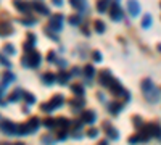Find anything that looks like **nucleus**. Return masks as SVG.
<instances>
[{
    "instance_id": "f257e3e1",
    "label": "nucleus",
    "mask_w": 161,
    "mask_h": 145,
    "mask_svg": "<svg viewBox=\"0 0 161 145\" xmlns=\"http://www.w3.org/2000/svg\"><path fill=\"white\" fill-rule=\"evenodd\" d=\"M140 89H142V92H143L145 100L148 102V103L155 105V103H158V102L161 100V92H159V89L153 84V81H152L150 77L143 79V81L140 82Z\"/></svg>"
},
{
    "instance_id": "f03ea898",
    "label": "nucleus",
    "mask_w": 161,
    "mask_h": 145,
    "mask_svg": "<svg viewBox=\"0 0 161 145\" xmlns=\"http://www.w3.org/2000/svg\"><path fill=\"white\" fill-rule=\"evenodd\" d=\"M40 61H42V58H40V53L37 50H28L24 53V57L21 58V64L24 68H39L40 66Z\"/></svg>"
},
{
    "instance_id": "7ed1b4c3",
    "label": "nucleus",
    "mask_w": 161,
    "mask_h": 145,
    "mask_svg": "<svg viewBox=\"0 0 161 145\" xmlns=\"http://www.w3.org/2000/svg\"><path fill=\"white\" fill-rule=\"evenodd\" d=\"M140 131L143 134H147L150 139L155 137V139H161V126L156 124V123H147L140 127Z\"/></svg>"
},
{
    "instance_id": "20e7f679",
    "label": "nucleus",
    "mask_w": 161,
    "mask_h": 145,
    "mask_svg": "<svg viewBox=\"0 0 161 145\" xmlns=\"http://www.w3.org/2000/svg\"><path fill=\"white\" fill-rule=\"evenodd\" d=\"M64 26V16L61 13H55V15H52L50 21H48V28L55 32H60Z\"/></svg>"
},
{
    "instance_id": "39448f33",
    "label": "nucleus",
    "mask_w": 161,
    "mask_h": 145,
    "mask_svg": "<svg viewBox=\"0 0 161 145\" xmlns=\"http://www.w3.org/2000/svg\"><path fill=\"white\" fill-rule=\"evenodd\" d=\"M16 127H18V124L11 123L8 120H2V121H0V131H2L5 136H16Z\"/></svg>"
},
{
    "instance_id": "423d86ee",
    "label": "nucleus",
    "mask_w": 161,
    "mask_h": 145,
    "mask_svg": "<svg viewBox=\"0 0 161 145\" xmlns=\"http://www.w3.org/2000/svg\"><path fill=\"white\" fill-rule=\"evenodd\" d=\"M98 82H100V86H103V87H110L111 84H113V81H114V77H113V74H111V71L110 70H103L100 74H98Z\"/></svg>"
},
{
    "instance_id": "0eeeda50",
    "label": "nucleus",
    "mask_w": 161,
    "mask_h": 145,
    "mask_svg": "<svg viewBox=\"0 0 161 145\" xmlns=\"http://www.w3.org/2000/svg\"><path fill=\"white\" fill-rule=\"evenodd\" d=\"M13 5H15V8L21 13H24L26 16L31 15V10H32V5L28 3L26 0H13Z\"/></svg>"
},
{
    "instance_id": "6e6552de",
    "label": "nucleus",
    "mask_w": 161,
    "mask_h": 145,
    "mask_svg": "<svg viewBox=\"0 0 161 145\" xmlns=\"http://www.w3.org/2000/svg\"><path fill=\"white\" fill-rule=\"evenodd\" d=\"M110 18L113 21H121L124 18V13H123V10H121L119 3H111V7H110Z\"/></svg>"
},
{
    "instance_id": "1a4fd4ad",
    "label": "nucleus",
    "mask_w": 161,
    "mask_h": 145,
    "mask_svg": "<svg viewBox=\"0 0 161 145\" xmlns=\"http://www.w3.org/2000/svg\"><path fill=\"white\" fill-rule=\"evenodd\" d=\"M31 5H32V10L37 11L39 15H44V16H48V15H50V10H48V7H47L44 2H39V0H32Z\"/></svg>"
},
{
    "instance_id": "9d476101",
    "label": "nucleus",
    "mask_w": 161,
    "mask_h": 145,
    "mask_svg": "<svg viewBox=\"0 0 161 145\" xmlns=\"http://www.w3.org/2000/svg\"><path fill=\"white\" fill-rule=\"evenodd\" d=\"M123 108H124L123 102H110V103H106V110H108V113L113 114V116L119 114L121 111H123Z\"/></svg>"
},
{
    "instance_id": "9b49d317",
    "label": "nucleus",
    "mask_w": 161,
    "mask_h": 145,
    "mask_svg": "<svg viewBox=\"0 0 161 145\" xmlns=\"http://www.w3.org/2000/svg\"><path fill=\"white\" fill-rule=\"evenodd\" d=\"M80 120H82V123H86V124H93L97 121V113L93 110H86V111L80 113Z\"/></svg>"
},
{
    "instance_id": "f8f14e48",
    "label": "nucleus",
    "mask_w": 161,
    "mask_h": 145,
    "mask_svg": "<svg viewBox=\"0 0 161 145\" xmlns=\"http://www.w3.org/2000/svg\"><path fill=\"white\" fill-rule=\"evenodd\" d=\"M103 131L106 132V136H108L110 140H118V139H119V132H118V131H116L108 121L103 123Z\"/></svg>"
},
{
    "instance_id": "ddd939ff",
    "label": "nucleus",
    "mask_w": 161,
    "mask_h": 145,
    "mask_svg": "<svg viewBox=\"0 0 161 145\" xmlns=\"http://www.w3.org/2000/svg\"><path fill=\"white\" fill-rule=\"evenodd\" d=\"M127 11L132 18L140 15V5H139L137 0H127Z\"/></svg>"
},
{
    "instance_id": "4468645a",
    "label": "nucleus",
    "mask_w": 161,
    "mask_h": 145,
    "mask_svg": "<svg viewBox=\"0 0 161 145\" xmlns=\"http://www.w3.org/2000/svg\"><path fill=\"white\" fill-rule=\"evenodd\" d=\"M36 42H37V36H36L34 32H28V36H26V42L23 44L24 52L32 50V48H34V45H36Z\"/></svg>"
},
{
    "instance_id": "2eb2a0df",
    "label": "nucleus",
    "mask_w": 161,
    "mask_h": 145,
    "mask_svg": "<svg viewBox=\"0 0 161 145\" xmlns=\"http://www.w3.org/2000/svg\"><path fill=\"white\" fill-rule=\"evenodd\" d=\"M13 32H15V29L8 21H0V37H8Z\"/></svg>"
},
{
    "instance_id": "dca6fc26",
    "label": "nucleus",
    "mask_w": 161,
    "mask_h": 145,
    "mask_svg": "<svg viewBox=\"0 0 161 145\" xmlns=\"http://www.w3.org/2000/svg\"><path fill=\"white\" fill-rule=\"evenodd\" d=\"M111 0H97V11L98 13H105V11H108L110 7H111Z\"/></svg>"
},
{
    "instance_id": "f3484780",
    "label": "nucleus",
    "mask_w": 161,
    "mask_h": 145,
    "mask_svg": "<svg viewBox=\"0 0 161 145\" xmlns=\"http://www.w3.org/2000/svg\"><path fill=\"white\" fill-rule=\"evenodd\" d=\"M50 105H52V108H53V110L61 108L63 105H64V98H63V95H53L52 100H50Z\"/></svg>"
},
{
    "instance_id": "a211bd4d",
    "label": "nucleus",
    "mask_w": 161,
    "mask_h": 145,
    "mask_svg": "<svg viewBox=\"0 0 161 145\" xmlns=\"http://www.w3.org/2000/svg\"><path fill=\"white\" fill-rule=\"evenodd\" d=\"M42 82L45 86H52V84H55L57 82V74H53V73H44L42 74Z\"/></svg>"
},
{
    "instance_id": "6ab92c4d",
    "label": "nucleus",
    "mask_w": 161,
    "mask_h": 145,
    "mask_svg": "<svg viewBox=\"0 0 161 145\" xmlns=\"http://www.w3.org/2000/svg\"><path fill=\"white\" fill-rule=\"evenodd\" d=\"M69 79H71V74H68V73H64L63 70L57 74V82L60 84V86H66L69 82Z\"/></svg>"
},
{
    "instance_id": "aec40b11",
    "label": "nucleus",
    "mask_w": 161,
    "mask_h": 145,
    "mask_svg": "<svg viewBox=\"0 0 161 145\" xmlns=\"http://www.w3.org/2000/svg\"><path fill=\"white\" fill-rule=\"evenodd\" d=\"M15 79H16V76L13 74L11 71H5V73L2 74V86L7 87L8 84H11L13 81H15Z\"/></svg>"
},
{
    "instance_id": "412c9836",
    "label": "nucleus",
    "mask_w": 161,
    "mask_h": 145,
    "mask_svg": "<svg viewBox=\"0 0 161 145\" xmlns=\"http://www.w3.org/2000/svg\"><path fill=\"white\" fill-rule=\"evenodd\" d=\"M28 126H29L31 134H34L36 131H39V127H40V120H39V118H36V116H32L31 120H29V123H28Z\"/></svg>"
},
{
    "instance_id": "4be33fe9",
    "label": "nucleus",
    "mask_w": 161,
    "mask_h": 145,
    "mask_svg": "<svg viewBox=\"0 0 161 145\" xmlns=\"http://www.w3.org/2000/svg\"><path fill=\"white\" fill-rule=\"evenodd\" d=\"M24 95V90H21V89H16V90H13L11 94H10V97H8V102L10 103H15V102H18L21 97Z\"/></svg>"
},
{
    "instance_id": "5701e85b",
    "label": "nucleus",
    "mask_w": 161,
    "mask_h": 145,
    "mask_svg": "<svg viewBox=\"0 0 161 145\" xmlns=\"http://www.w3.org/2000/svg\"><path fill=\"white\" fill-rule=\"evenodd\" d=\"M69 3H71V7L76 8L77 11H82L84 8H87L86 0H69Z\"/></svg>"
},
{
    "instance_id": "b1692460",
    "label": "nucleus",
    "mask_w": 161,
    "mask_h": 145,
    "mask_svg": "<svg viewBox=\"0 0 161 145\" xmlns=\"http://www.w3.org/2000/svg\"><path fill=\"white\" fill-rule=\"evenodd\" d=\"M69 124H71V121L66 120L64 116H58V118H57V127H58V129H68Z\"/></svg>"
},
{
    "instance_id": "393cba45",
    "label": "nucleus",
    "mask_w": 161,
    "mask_h": 145,
    "mask_svg": "<svg viewBox=\"0 0 161 145\" xmlns=\"http://www.w3.org/2000/svg\"><path fill=\"white\" fill-rule=\"evenodd\" d=\"M71 92L76 97H82L84 95V86L82 84H73L71 86Z\"/></svg>"
},
{
    "instance_id": "a878e982",
    "label": "nucleus",
    "mask_w": 161,
    "mask_h": 145,
    "mask_svg": "<svg viewBox=\"0 0 161 145\" xmlns=\"http://www.w3.org/2000/svg\"><path fill=\"white\" fill-rule=\"evenodd\" d=\"M95 76V68L92 66V64H86L84 66V77L86 79H93Z\"/></svg>"
},
{
    "instance_id": "bb28decb",
    "label": "nucleus",
    "mask_w": 161,
    "mask_h": 145,
    "mask_svg": "<svg viewBox=\"0 0 161 145\" xmlns=\"http://www.w3.org/2000/svg\"><path fill=\"white\" fill-rule=\"evenodd\" d=\"M28 134H31L29 126H28V124H18V127H16V136H28Z\"/></svg>"
},
{
    "instance_id": "cd10ccee",
    "label": "nucleus",
    "mask_w": 161,
    "mask_h": 145,
    "mask_svg": "<svg viewBox=\"0 0 161 145\" xmlns=\"http://www.w3.org/2000/svg\"><path fill=\"white\" fill-rule=\"evenodd\" d=\"M152 21H153L152 15H148V13H147V15H143V18H142V23H140V26H142L143 29H148L150 26H152Z\"/></svg>"
},
{
    "instance_id": "c85d7f7f",
    "label": "nucleus",
    "mask_w": 161,
    "mask_h": 145,
    "mask_svg": "<svg viewBox=\"0 0 161 145\" xmlns=\"http://www.w3.org/2000/svg\"><path fill=\"white\" fill-rule=\"evenodd\" d=\"M93 28H95V31L98 34H103L105 29H106V26H105V23L102 20H95V21H93Z\"/></svg>"
},
{
    "instance_id": "c756f323",
    "label": "nucleus",
    "mask_w": 161,
    "mask_h": 145,
    "mask_svg": "<svg viewBox=\"0 0 161 145\" xmlns=\"http://www.w3.org/2000/svg\"><path fill=\"white\" fill-rule=\"evenodd\" d=\"M80 21H82V15H73V16L68 18V23H69L71 26H79Z\"/></svg>"
},
{
    "instance_id": "7c9ffc66",
    "label": "nucleus",
    "mask_w": 161,
    "mask_h": 145,
    "mask_svg": "<svg viewBox=\"0 0 161 145\" xmlns=\"http://www.w3.org/2000/svg\"><path fill=\"white\" fill-rule=\"evenodd\" d=\"M3 53L8 55V57H13V55L16 53V48L13 47L11 44H5V45H3Z\"/></svg>"
},
{
    "instance_id": "2f4dec72",
    "label": "nucleus",
    "mask_w": 161,
    "mask_h": 145,
    "mask_svg": "<svg viewBox=\"0 0 161 145\" xmlns=\"http://www.w3.org/2000/svg\"><path fill=\"white\" fill-rule=\"evenodd\" d=\"M44 126L47 127V129H55L57 127V118H47V120L44 121Z\"/></svg>"
},
{
    "instance_id": "473e14b6",
    "label": "nucleus",
    "mask_w": 161,
    "mask_h": 145,
    "mask_svg": "<svg viewBox=\"0 0 161 145\" xmlns=\"http://www.w3.org/2000/svg\"><path fill=\"white\" fill-rule=\"evenodd\" d=\"M71 105H73V108L74 110H80L86 105V102H84V98L82 97H79V98H76V100H73L71 102Z\"/></svg>"
},
{
    "instance_id": "72a5a7b5",
    "label": "nucleus",
    "mask_w": 161,
    "mask_h": 145,
    "mask_svg": "<svg viewBox=\"0 0 161 145\" xmlns=\"http://www.w3.org/2000/svg\"><path fill=\"white\" fill-rule=\"evenodd\" d=\"M23 98H24L26 105H34V103H36V97H34V95L31 94V92H24Z\"/></svg>"
},
{
    "instance_id": "f704fd0d",
    "label": "nucleus",
    "mask_w": 161,
    "mask_h": 145,
    "mask_svg": "<svg viewBox=\"0 0 161 145\" xmlns=\"http://www.w3.org/2000/svg\"><path fill=\"white\" fill-rule=\"evenodd\" d=\"M45 36H47V37H50L52 41H55V42H58V41H60V37L55 34V31H52L50 28H47V29H45Z\"/></svg>"
},
{
    "instance_id": "c9c22d12",
    "label": "nucleus",
    "mask_w": 161,
    "mask_h": 145,
    "mask_svg": "<svg viewBox=\"0 0 161 145\" xmlns=\"http://www.w3.org/2000/svg\"><path fill=\"white\" fill-rule=\"evenodd\" d=\"M23 26H34L36 23H37V20H34V18H23V20H18Z\"/></svg>"
},
{
    "instance_id": "e433bc0d",
    "label": "nucleus",
    "mask_w": 161,
    "mask_h": 145,
    "mask_svg": "<svg viewBox=\"0 0 161 145\" xmlns=\"http://www.w3.org/2000/svg\"><path fill=\"white\" fill-rule=\"evenodd\" d=\"M57 52H53V50H50L48 52V55H47V61L48 63H57Z\"/></svg>"
},
{
    "instance_id": "4c0bfd02",
    "label": "nucleus",
    "mask_w": 161,
    "mask_h": 145,
    "mask_svg": "<svg viewBox=\"0 0 161 145\" xmlns=\"http://www.w3.org/2000/svg\"><path fill=\"white\" fill-rule=\"evenodd\" d=\"M92 60L95 61V63H102L103 58H102V53H100L98 50H93V52H92Z\"/></svg>"
},
{
    "instance_id": "58836bf2",
    "label": "nucleus",
    "mask_w": 161,
    "mask_h": 145,
    "mask_svg": "<svg viewBox=\"0 0 161 145\" xmlns=\"http://www.w3.org/2000/svg\"><path fill=\"white\" fill-rule=\"evenodd\" d=\"M132 124L136 126L137 129H140V127L143 126V121H142V118H140V116H134V118H132Z\"/></svg>"
},
{
    "instance_id": "ea45409f",
    "label": "nucleus",
    "mask_w": 161,
    "mask_h": 145,
    "mask_svg": "<svg viewBox=\"0 0 161 145\" xmlns=\"http://www.w3.org/2000/svg\"><path fill=\"white\" fill-rule=\"evenodd\" d=\"M68 129H58V134H57V140H64L68 137V132H66Z\"/></svg>"
},
{
    "instance_id": "a19ab883",
    "label": "nucleus",
    "mask_w": 161,
    "mask_h": 145,
    "mask_svg": "<svg viewBox=\"0 0 161 145\" xmlns=\"http://www.w3.org/2000/svg\"><path fill=\"white\" fill-rule=\"evenodd\" d=\"M40 110H42L44 113H52V111H53V108H52L50 102H47V103H42V105H40Z\"/></svg>"
},
{
    "instance_id": "79ce46f5",
    "label": "nucleus",
    "mask_w": 161,
    "mask_h": 145,
    "mask_svg": "<svg viewBox=\"0 0 161 145\" xmlns=\"http://www.w3.org/2000/svg\"><path fill=\"white\" fill-rule=\"evenodd\" d=\"M97 136H98V129L92 127V129L87 131V137H90V139H97Z\"/></svg>"
},
{
    "instance_id": "37998d69",
    "label": "nucleus",
    "mask_w": 161,
    "mask_h": 145,
    "mask_svg": "<svg viewBox=\"0 0 161 145\" xmlns=\"http://www.w3.org/2000/svg\"><path fill=\"white\" fill-rule=\"evenodd\" d=\"M0 63H2L3 66H7V68H10V66H11V63L8 61V58H7L3 53H0Z\"/></svg>"
},
{
    "instance_id": "c03bdc74",
    "label": "nucleus",
    "mask_w": 161,
    "mask_h": 145,
    "mask_svg": "<svg viewBox=\"0 0 161 145\" xmlns=\"http://www.w3.org/2000/svg\"><path fill=\"white\" fill-rule=\"evenodd\" d=\"M40 140H42V143H52V142H55L57 139H53L52 136H42V139H40Z\"/></svg>"
},
{
    "instance_id": "a18cd8bd",
    "label": "nucleus",
    "mask_w": 161,
    "mask_h": 145,
    "mask_svg": "<svg viewBox=\"0 0 161 145\" xmlns=\"http://www.w3.org/2000/svg\"><path fill=\"white\" fill-rule=\"evenodd\" d=\"M57 64L60 70H66V66H68V63H66V60H57Z\"/></svg>"
},
{
    "instance_id": "49530a36",
    "label": "nucleus",
    "mask_w": 161,
    "mask_h": 145,
    "mask_svg": "<svg viewBox=\"0 0 161 145\" xmlns=\"http://www.w3.org/2000/svg\"><path fill=\"white\" fill-rule=\"evenodd\" d=\"M52 3L55 5V7H58V8H61L64 5V0H52Z\"/></svg>"
},
{
    "instance_id": "de8ad7c7",
    "label": "nucleus",
    "mask_w": 161,
    "mask_h": 145,
    "mask_svg": "<svg viewBox=\"0 0 161 145\" xmlns=\"http://www.w3.org/2000/svg\"><path fill=\"white\" fill-rule=\"evenodd\" d=\"M69 74H71V76H79V74H80V70H79L77 66H74V68L71 70V73H69Z\"/></svg>"
},
{
    "instance_id": "09e8293b",
    "label": "nucleus",
    "mask_w": 161,
    "mask_h": 145,
    "mask_svg": "<svg viewBox=\"0 0 161 145\" xmlns=\"http://www.w3.org/2000/svg\"><path fill=\"white\" fill-rule=\"evenodd\" d=\"M3 90H5V87H3V86H0V97H3V94H5Z\"/></svg>"
},
{
    "instance_id": "8fccbe9b",
    "label": "nucleus",
    "mask_w": 161,
    "mask_h": 145,
    "mask_svg": "<svg viewBox=\"0 0 161 145\" xmlns=\"http://www.w3.org/2000/svg\"><path fill=\"white\" fill-rule=\"evenodd\" d=\"M0 107H7V103L2 100V97H0Z\"/></svg>"
},
{
    "instance_id": "3c124183",
    "label": "nucleus",
    "mask_w": 161,
    "mask_h": 145,
    "mask_svg": "<svg viewBox=\"0 0 161 145\" xmlns=\"http://www.w3.org/2000/svg\"><path fill=\"white\" fill-rule=\"evenodd\" d=\"M82 32H84L86 36H90V32H89V29H86V28H82Z\"/></svg>"
},
{
    "instance_id": "603ef678",
    "label": "nucleus",
    "mask_w": 161,
    "mask_h": 145,
    "mask_svg": "<svg viewBox=\"0 0 161 145\" xmlns=\"http://www.w3.org/2000/svg\"><path fill=\"white\" fill-rule=\"evenodd\" d=\"M98 98H100L102 102H105V95H102V94H98Z\"/></svg>"
},
{
    "instance_id": "864d4df0",
    "label": "nucleus",
    "mask_w": 161,
    "mask_h": 145,
    "mask_svg": "<svg viewBox=\"0 0 161 145\" xmlns=\"http://www.w3.org/2000/svg\"><path fill=\"white\" fill-rule=\"evenodd\" d=\"M156 48H158V52H161V44H159V45H158Z\"/></svg>"
},
{
    "instance_id": "5fc2aeb1",
    "label": "nucleus",
    "mask_w": 161,
    "mask_h": 145,
    "mask_svg": "<svg viewBox=\"0 0 161 145\" xmlns=\"http://www.w3.org/2000/svg\"><path fill=\"white\" fill-rule=\"evenodd\" d=\"M113 3H119V0H113Z\"/></svg>"
},
{
    "instance_id": "6e6d98bb",
    "label": "nucleus",
    "mask_w": 161,
    "mask_h": 145,
    "mask_svg": "<svg viewBox=\"0 0 161 145\" xmlns=\"http://www.w3.org/2000/svg\"><path fill=\"white\" fill-rule=\"evenodd\" d=\"M159 5H161V3H159Z\"/></svg>"
}]
</instances>
